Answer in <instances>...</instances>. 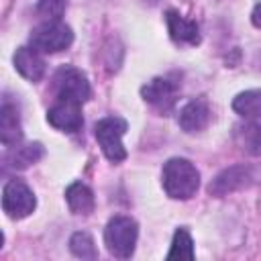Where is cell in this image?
<instances>
[{
  "instance_id": "obj_1",
  "label": "cell",
  "mask_w": 261,
  "mask_h": 261,
  "mask_svg": "<svg viewBox=\"0 0 261 261\" xmlns=\"http://www.w3.org/2000/svg\"><path fill=\"white\" fill-rule=\"evenodd\" d=\"M163 190L173 200H190L200 188V171L184 157H173L163 165Z\"/></svg>"
},
{
  "instance_id": "obj_2",
  "label": "cell",
  "mask_w": 261,
  "mask_h": 261,
  "mask_svg": "<svg viewBox=\"0 0 261 261\" xmlns=\"http://www.w3.org/2000/svg\"><path fill=\"white\" fill-rule=\"evenodd\" d=\"M139 237V226L130 216H114L104 228V245L110 255L118 259H128L135 253Z\"/></svg>"
},
{
  "instance_id": "obj_3",
  "label": "cell",
  "mask_w": 261,
  "mask_h": 261,
  "mask_svg": "<svg viewBox=\"0 0 261 261\" xmlns=\"http://www.w3.org/2000/svg\"><path fill=\"white\" fill-rule=\"evenodd\" d=\"M126 128H128V124L120 116L100 118L94 126V137H96L102 153L106 155V159L112 163H120L126 159V149L122 145V135L126 133Z\"/></svg>"
},
{
  "instance_id": "obj_4",
  "label": "cell",
  "mask_w": 261,
  "mask_h": 261,
  "mask_svg": "<svg viewBox=\"0 0 261 261\" xmlns=\"http://www.w3.org/2000/svg\"><path fill=\"white\" fill-rule=\"evenodd\" d=\"M73 43V31L61 20H45L31 33V47L39 53H59Z\"/></svg>"
},
{
  "instance_id": "obj_5",
  "label": "cell",
  "mask_w": 261,
  "mask_h": 261,
  "mask_svg": "<svg viewBox=\"0 0 261 261\" xmlns=\"http://www.w3.org/2000/svg\"><path fill=\"white\" fill-rule=\"evenodd\" d=\"M53 88L57 98H65V100H73L84 104L86 100H90V82L86 77V73L73 65H61L55 75H53Z\"/></svg>"
},
{
  "instance_id": "obj_6",
  "label": "cell",
  "mask_w": 261,
  "mask_h": 261,
  "mask_svg": "<svg viewBox=\"0 0 261 261\" xmlns=\"http://www.w3.org/2000/svg\"><path fill=\"white\" fill-rule=\"evenodd\" d=\"M35 208H37V198L24 181L20 179L6 181L2 190V210L6 212L8 218H14V220L27 218L29 214L35 212Z\"/></svg>"
},
{
  "instance_id": "obj_7",
  "label": "cell",
  "mask_w": 261,
  "mask_h": 261,
  "mask_svg": "<svg viewBox=\"0 0 261 261\" xmlns=\"http://www.w3.org/2000/svg\"><path fill=\"white\" fill-rule=\"evenodd\" d=\"M177 92H179V84L169 80V77H153L151 82H147L141 88V96L147 104H151L155 110L169 112L175 102H177Z\"/></svg>"
},
{
  "instance_id": "obj_8",
  "label": "cell",
  "mask_w": 261,
  "mask_h": 261,
  "mask_svg": "<svg viewBox=\"0 0 261 261\" xmlns=\"http://www.w3.org/2000/svg\"><path fill=\"white\" fill-rule=\"evenodd\" d=\"M47 122L61 133H77L84 124L82 104L65 98H57V102L47 110Z\"/></svg>"
},
{
  "instance_id": "obj_9",
  "label": "cell",
  "mask_w": 261,
  "mask_h": 261,
  "mask_svg": "<svg viewBox=\"0 0 261 261\" xmlns=\"http://www.w3.org/2000/svg\"><path fill=\"white\" fill-rule=\"evenodd\" d=\"M253 175H251V169L245 167V165H234V167H228L224 171H220L208 186V192L212 196H226V194H232L241 188H247L251 184Z\"/></svg>"
},
{
  "instance_id": "obj_10",
  "label": "cell",
  "mask_w": 261,
  "mask_h": 261,
  "mask_svg": "<svg viewBox=\"0 0 261 261\" xmlns=\"http://www.w3.org/2000/svg\"><path fill=\"white\" fill-rule=\"evenodd\" d=\"M210 120H212V112L206 100L188 102L177 116V122L186 133H200L210 124Z\"/></svg>"
},
{
  "instance_id": "obj_11",
  "label": "cell",
  "mask_w": 261,
  "mask_h": 261,
  "mask_svg": "<svg viewBox=\"0 0 261 261\" xmlns=\"http://www.w3.org/2000/svg\"><path fill=\"white\" fill-rule=\"evenodd\" d=\"M12 61H14V69L33 84L41 82V77L45 75V61L35 47H18Z\"/></svg>"
},
{
  "instance_id": "obj_12",
  "label": "cell",
  "mask_w": 261,
  "mask_h": 261,
  "mask_svg": "<svg viewBox=\"0 0 261 261\" xmlns=\"http://www.w3.org/2000/svg\"><path fill=\"white\" fill-rule=\"evenodd\" d=\"M22 139V126H20V114L18 108L4 100L0 106V141L4 147H16Z\"/></svg>"
},
{
  "instance_id": "obj_13",
  "label": "cell",
  "mask_w": 261,
  "mask_h": 261,
  "mask_svg": "<svg viewBox=\"0 0 261 261\" xmlns=\"http://www.w3.org/2000/svg\"><path fill=\"white\" fill-rule=\"evenodd\" d=\"M165 20H167L169 37L175 43H188V45H198L200 43V27L194 20L184 18L177 10H167Z\"/></svg>"
},
{
  "instance_id": "obj_14",
  "label": "cell",
  "mask_w": 261,
  "mask_h": 261,
  "mask_svg": "<svg viewBox=\"0 0 261 261\" xmlns=\"http://www.w3.org/2000/svg\"><path fill=\"white\" fill-rule=\"evenodd\" d=\"M65 200H67V206L73 214H90L94 210V192L82 184V181H73L67 186L65 190Z\"/></svg>"
},
{
  "instance_id": "obj_15",
  "label": "cell",
  "mask_w": 261,
  "mask_h": 261,
  "mask_svg": "<svg viewBox=\"0 0 261 261\" xmlns=\"http://www.w3.org/2000/svg\"><path fill=\"white\" fill-rule=\"evenodd\" d=\"M234 141L245 153L261 155V124L245 122V124L234 126Z\"/></svg>"
},
{
  "instance_id": "obj_16",
  "label": "cell",
  "mask_w": 261,
  "mask_h": 261,
  "mask_svg": "<svg viewBox=\"0 0 261 261\" xmlns=\"http://www.w3.org/2000/svg\"><path fill=\"white\" fill-rule=\"evenodd\" d=\"M232 110L243 118H261V90H245L237 94Z\"/></svg>"
},
{
  "instance_id": "obj_17",
  "label": "cell",
  "mask_w": 261,
  "mask_h": 261,
  "mask_svg": "<svg viewBox=\"0 0 261 261\" xmlns=\"http://www.w3.org/2000/svg\"><path fill=\"white\" fill-rule=\"evenodd\" d=\"M43 145L41 143H29V145H16V149L6 157L8 165L16 167V169H24L31 163L39 161L43 157Z\"/></svg>"
},
{
  "instance_id": "obj_18",
  "label": "cell",
  "mask_w": 261,
  "mask_h": 261,
  "mask_svg": "<svg viewBox=\"0 0 261 261\" xmlns=\"http://www.w3.org/2000/svg\"><path fill=\"white\" fill-rule=\"evenodd\" d=\"M167 259H194V241L186 228H177Z\"/></svg>"
},
{
  "instance_id": "obj_19",
  "label": "cell",
  "mask_w": 261,
  "mask_h": 261,
  "mask_svg": "<svg viewBox=\"0 0 261 261\" xmlns=\"http://www.w3.org/2000/svg\"><path fill=\"white\" fill-rule=\"evenodd\" d=\"M69 249L75 257L80 259H96L98 257V249L94 245V239L88 232H73L69 239Z\"/></svg>"
},
{
  "instance_id": "obj_20",
  "label": "cell",
  "mask_w": 261,
  "mask_h": 261,
  "mask_svg": "<svg viewBox=\"0 0 261 261\" xmlns=\"http://www.w3.org/2000/svg\"><path fill=\"white\" fill-rule=\"evenodd\" d=\"M65 6H67V0H39L37 12L47 20H61Z\"/></svg>"
},
{
  "instance_id": "obj_21",
  "label": "cell",
  "mask_w": 261,
  "mask_h": 261,
  "mask_svg": "<svg viewBox=\"0 0 261 261\" xmlns=\"http://www.w3.org/2000/svg\"><path fill=\"white\" fill-rule=\"evenodd\" d=\"M251 22H253L257 29H261V2L253 8V12H251Z\"/></svg>"
}]
</instances>
